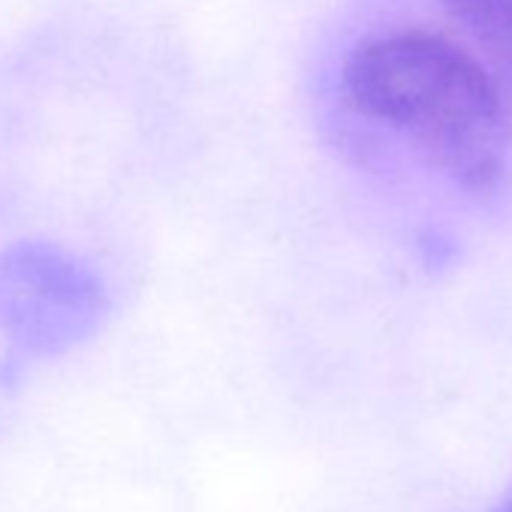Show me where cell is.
<instances>
[{
  "mask_svg": "<svg viewBox=\"0 0 512 512\" xmlns=\"http://www.w3.org/2000/svg\"><path fill=\"white\" fill-rule=\"evenodd\" d=\"M350 109L404 133L446 178L491 190L506 166L509 118L491 73L446 37L398 31L362 43L344 64Z\"/></svg>",
  "mask_w": 512,
  "mask_h": 512,
  "instance_id": "1",
  "label": "cell"
},
{
  "mask_svg": "<svg viewBox=\"0 0 512 512\" xmlns=\"http://www.w3.org/2000/svg\"><path fill=\"white\" fill-rule=\"evenodd\" d=\"M106 311V287L79 256L46 241L0 250V332L22 353H67L100 329Z\"/></svg>",
  "mask_w": 512,
  "mask_h": 512,
  "instance_id": "2",
  "label": "cell"
},
{
  "mask_svg": "<svg viewBox=\"0 0 512 512\" xmlns=\"http://www.w3.org/2000/svg\"><path fill=\"white\" fill-rule=\"evenodd\" d=\"M440 7L512 82V0H440Z\"/></svg>",
  "mask_w": 512,
  "mask_h": 512,
  "instance_id": "3",
  "label": "cell"
},
{
  "mask_svg": "<svg viewBox=\"0 0 512 512\" xmlns=\"http://www.w3.org/2000/svg\"><path fill=\"white\" fill-rule=\"evenodd\" d=\"M494 512H512V488L503 494V500H500V506H497Z\"/></svg>",
  "mask_w": 512,
  "mask_h": 512,
  "instance_id": "4",
  "label": "cell"
}]
</instances>
